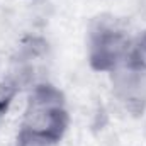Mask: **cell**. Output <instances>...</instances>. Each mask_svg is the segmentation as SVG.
Returning a JSON list of instances; mask_svg holds the SVG:
<instances>
[{
    "mask_svg": "<svg viewBox=\"0 0 146 146\" xmlns=\"http://www.w3.org/2000/svg\"><path fill=\"white\" fill-rule=\"evenodd\" d=\"M72 115L61 88L44 80L29 88L17 134L58 146L70 129Z\"/></svg>",
    "mask_w": 146,
    "mask_h": 146,
    "instance_id": "cell-1",
    "label": "cell"
},
{
    "mask_svg": "<svg viewBox=\"0 0 146 146\" xmlns=\"http://www.w3.org/2000/svg\"><path fill=\"white\" fill-rule=\"evenodd\" d=\"M110 85L114 99L131 114H143L146 109V72L127 60L112 72Z\"/></svg>",
    "mask_w": 146,
    "mask_h": 146,
    "instance_id": "cell-3",
    "label": "cell"
},
{
    "mask_svg": "<svg viewBox=\"0 0 146 146\" xmlns=\"http://www.w3.org/2000/svg\"><path fill=\"white\" fill-rule=\"evenodd\" d=\"M134 44L127 24L114 14H100L87 29V63L90 70L110 75L129 58Z\"/></svg>",
    "mask_w": 146,
    "mask_h": 146,
    "instance_id": "cell-2",
    "label": "cell"
},
{
    "mask_svg": "<svg viewBox=\"0 0 146 146\" xmlns=\"http://www.w3.org/2000/svg\"><path fill=\"white\" fill-rule=\"evenodd\" d=\"M129 60L146 72V29L139 36H134V44H133V51H131Z\"/></svg>",
    "mask_w": 146,
    "mask_h": 146,
    "instance_id": "cell-4",
    "label": "cell"
},
{
    "mask_svg": "<svg viewBox=\"0 0 146 146\" xmlns=\"http://www.w3.org/2000/svg\"><path fill=\"white\" fill-rule=\"evenodd\" d=\"M14 146H49V145L41 143V141H36V139H33V138H27V136L17 134V136H15V143H14Z\"/></svg>",
    "mask_w": 146,
    "mask_h": 146,
    "instance_id": "cell-5",
    "label": "cell"
}]
</instances>
